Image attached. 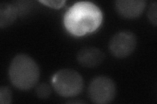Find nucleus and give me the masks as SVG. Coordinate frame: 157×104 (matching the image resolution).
<instances>
[{"label": "nucleus", "instance_id": "1", "mask_svg": "<svg viewBox=\"0 0 157 104\" xmlns=\"http://www.w3.org/2000/svg\"><path fill=\"white\" fill-rule=\"evenodd\" d=\"M103 20L101 9L90 2H79L69 8L63 16L67 31L77 37L84 36L96 31Z\"/></svg>", "mask_w": 157, "mask_h": 104}, {"label": "nucleus", "instance_id": "2", "mask_svg": "<svg viewBox=\"0 0 157 104\" xmlns=\"http://www.w3.org/2000/svg\"><path fill=\"white\" fill-rule=\"evenodd\" d=\"M8 75L12 85L21 91H28L37 85L40 70L33 59L24 53H19L12 59Z\"/></svg>", "mask_w": 157, "mask_h": 104}, {"label": "nucleus", "instance_id": "3", "mask_svg": "<svg viewBox=\"0 0 157 104\" xmlns=\"http://www.w3.org/2000/svg\"><path fill=\"white\" fill-rule=\"evenodd\" d=\"M51 83L55 92L63 98L76 97L84 88V81L81 74L68 68L62 69L54 74Z\"/></svg>", "mask_w": 157, "mask_h": 104}, {"label": "nucleus", "instance_id": "4", "mask_svg": "<svg viewBox=\"0 0 157 104\" xmlns=\"http://www.w3.org/2000/svg\"><path fill=\"white\" fill-rule=\"evenodd\" d=\"M88 96L92 103L107 104L115 100L117 86L111 78L99 76L92 79L88 86Z\"/></svg>", "mask_w": 157, "mask_h": 104}, {"label": "nucleus", "instance_id": "5", "mask_svg": "<svg viewBox=\"0 0 157 104\" xmlns=\"http://www.w3.org/2000/svg\"><path fill=\"white\" fill-rule=\"evenodd\" d=\"M137 44V37L130 31H121L111 37L108 49L111 55L118 59L130 56L134 52Z\"/></svg>", "mask_w": 157, "mask_h": 104}, {"label": "nucleus", "instance_id": "6", "mask_svg": "<svg viewBox=\"0 0 157 104\" xmlns=\"http://www.w3.org/2000/svg\"><path fill=\"white\" fill-rule=\"evenodd\" d=\"M105 54L96 47L87 46L81 48L77 53L78 64L85 68H96L105 60Z\"/></svg>", "mask_w": 157, "mask_h": 104}, {"label": "nucleus", "instance_id": "7", "mask_svg": "<svg viewBox=\"0 0 157 104\" xmlns=\"http://www.w3.org/2000/svg\"><path fill=\"white\" fill-rule=\"evenodd\" d=\"M146 7L144 0H118L115 2V9L120 16L127 19L140 17Z\"/></svg>", "mask_w": 157, "mask_h": 104}, {"label": "nucleus", "instance_id": "8", "mask_svg": "<svg viewBox=\"0 0 157 104\" xmlns=\"http://www.w3.org/2000/svg\"><path fill=\"white\" fill-rule=\"evenodd\" d=\"M18 14L17 7L9 3L0 4V28L3 29L12 25Z\"/></svg>", "mask_w": 157, "mask_h": 104}, {"label": "nucleus", "instance_id": "9", "mask_svg": "<svg viewBox=\"0 0 157 104\" xmlns=\"http://www.w3.org/2000/svg\"><path fill=\"white\" fill-rule=\"evenodd\" d=\"M36 94L39 98L45 100L51 95L52 88L48 84L46 83H41L37 85L36 88Z\"/></svg>", "mask_w": 157, "mask_h": 104}, {"label": "nucleus", "instance_id": "10", "mask_svg": "<svg viewBox=\"0 0 157 104\" xmlns=\"http://www.w3.org/2000/svg\"><path fill=\"white\" fill-rule=\"evenodd\" d=\"M13 100L12 91L7 86H2L0 88V103L10 104Z\"/></svg>", "mask_w": 157, "mask_h": 104}, {"label": "nucleus", "instance_id": "11", "mask_svg": "<svg viewBox=\"0 0 157 104\" xmlns=\"http://www.w3.org/2000/svg\"><path fill=\"white\" fill-rule=\"evenodd\" d=\"M157 4L156 2H153L151 4L149 8L148 12H147V16L149 20L151 23L154 26H156L157 25Z\"/></svg>", "mask_w": 157, "mask_h": 104}, {"label": "nucleus", "instance_id": "12", "mask_svg": "<svg viewBox=\"0 0 157 104\" xmlns=\"http://www.w3.org/2000/svg\"><path fill=\"white\" fill-rule=\"evenodd\" d=\"M39 2L51 8L59 9L64 5L66 1L65 0H39Z\"/></svg>", "mask_w": 157, "mask_h": 104}]
</instances>
